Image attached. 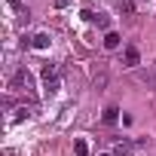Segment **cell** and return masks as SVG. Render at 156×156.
I'll return each instance as SVG.
<instances>
[{
	"mask_svg": "<svg viewBox=\"0 0 156 156\" xmlns=\"http://www.w3.org/2000/svg\"><path fill=\"white\" fill-rule=\"evenodd\" d=\"M113 150H116V156H129V153H132V144H129V141H119Z\"/></svg>",
	"mask_w": 156,
	"mask_h": 156,
	"instance_id": "obj_7",
	"label": "cell"
},
{
	"mask_svg": "<svg viewBox=\"0 0 156 156\" xmlns=\"http://www.w3.org/2000/svg\"><path fill=\"white\" fill-rule=\"evenodd\" d=\"M43 83H46V92H58V67L55 64H46L43 67Z\"/></svg>",
	"mask_w": 156,
	"mask_h": 156,
	"instance_id": "obj_2",
	"label": "cell"
},
{
	"mask_svg": "<svg viewBox=\"0 0 156 156\" xmlns=\"http://www.w3.org/2000/svg\"><path fill=\"white\" fill-rule=\"evenodd\" d=\"M73 150H76V156H86V153H89L86 141H76V144H73Z\"/></svg>",
	"mask_w": 156,
	"mask_h": 156,
	"instance_id": "obj_9",
	"label": "cell"
},
{
	"mask_svg": "<svg viewBox=\"0 0 156 156\" xmlns=\"http://www.w3.org/2000/svg\"><path fill=\"white\" fill-rule=\"evenodd\" d=\"M144 83H147V86H153V89H156V73H144Z\"/></svg>",
	"mask_w": 156,
	"mask_h": 156,
	"instance_id": "obj_10",
	"label": "cell"
},
{
	"mask_svg": "<svg viewBox=\"0 0 156 156\" xmlns=\"http://www.w3.org/2000/svg\"><path fill=\"white\" fill-rule=\"evenodd\" d=\"M119 43H122V40H119V34L107 31V37H104V46H107V49H119Z\"/></svg>",
	"mask_w": 156,
	"mask_h": 156,
	"instance_id": "obj_5",
	"label": "cell"
},
{
	"mask_svg": "<svg viewBox=\"0 0 156 156\" xmlns=\"http://www.w3.org/2000/svg\"><path fill=\"white\" fill-rule=\"evenodd\" d=\"M116 119H119V110H116V107H107V110H104V122H107V126H113Z\"/></svg>",
	"mask_w": 156,
	"mask_h": 156,
	"instance_id": "obj_6",
	"label": "cell"
},
{
	"mask_svg": "<svg viewBox=\"0 0 156 156\" xmlns=\"http://www.w3.org/2000/svg\"><path fill=\"white\" fill-rule=\"evenodd\" d=\"M12 9L19 12V22H28V9H25L22 3H12Z\"/></svg>",
	"mask_w": 156,
	"mask_h": 156,
	"instance_id": "obj_8",
	"label": "cell"
},
{
	"mask_svg": "<svg viewBox=\"0 0 156 156\" xmlns=\"http://www.w3.org/2000/svg\"><path fill=\"white\" fill-rule=\"evenodd\" d=\"M101 156H110V153H101Z\"/></svg>",
	"mask_w": 156,
	"mask_h": 156,
	"instance_id": "obj_13",
	"label": "cell"
},
{
	"mask_svg": "<svg viewBox=\"0 0 156 156\" xmlns=\"http://www.w3.org/2000/svg\"><path fill=\"white\" fill-rule=\"evenodd\" d=\"M9 89H16V92H25V95H31L34 83H31V73H28L25 67H19V70L12 73V83H9Z\"/></svg>",
	"mask_w": 156,
	"mask_h": 156,
	"instance_id": "obj_1",
	"label": "cell"
},
{
	"mask_svg": "<svg viewBox=\"0 0 156 156\" xmlns=\"http://www.w3.org/2000/svg\"><path fill=\"white\" fill-rule=\"evenodd\" d=\"M119 12H135V6H132L129 0H126V3H119Z\"/></svg>",
	"mask_w": 156,
	"mask_h": 156,
	"instance_id": "obj_12",
	"label": "cell"
},
{
	"mask_svg": "<svg viewBox=\"0 0 156 156\" xmlns=\"http://www.w3.org/2000/svg\"><path fill=\"white\" fill-rule=\"evenodd\" d=\"M122 55H126V67H138V64H141V55H138V49H135V46H126V52H122Z\"/></svg>",
	"mask_w": 156,
	"mask_h": 156,
	"instance_id": "obj_3",
	"label": "cell"
},
{
	"mask_svg": "<svg viewBox=\"0 0 156 156\" xmlns=\"http://www.w3.org/2000/svg\"><path fill=\"white\" fill-rule=\"evenodd\" d=\"M49 43H52V40H49V34H37V37L31 40V46H34V49H46Z\"/></svg>",
	"mask_w": 156,
	"mask_h": 156,
	"instance_id": "obj_4",
	"label": "cell"
},
{
	"mask_svg": "<svg viewBox=\"0 0 156 156\" xmlns=\"http://www.w3.org/2000/svg\"><path fill=\"white\" fill-rule=\"evenodd\" d=\"M104 83H107V73H98V76H95V86H98V89H101V86H104Z\"/></svg>",
	"mask_w": 156,
	"mask_h": 156,
	"instance_id": "obj_11",
	"label": "cell"
}]
</instances>
